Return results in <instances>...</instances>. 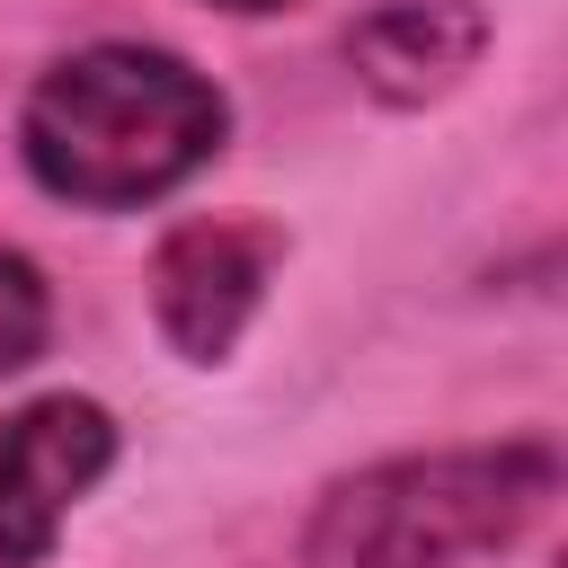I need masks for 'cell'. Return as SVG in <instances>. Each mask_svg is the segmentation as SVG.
Here are the masks:
<instances>
[{
	"label": "cell",
	"mask_w": 568,
	"mask_h": 568,
	"mask_svg": "<svg viewBox=\"0 0 568 568\" xmlns=\"http://www.w3.org/2000/svg\"><path fill=\"white\" fill-rule=\"evenodd\" d=\"M204 9H222V18H275V9H302V0H204Z\"/></svg>",
	"instance_id": "obj_7"
},
{
	"label": "cell",
	"mask_w": 568,
	"mask_h": 568,
	"mask_svg": "<svg viewBox=\"0 0 568 568\" xmlns=\"http://www.w3.org/2000/svg\"><path fill=\"white\" fill-rule=\"evenodd\" d=\"M53 346V284L27 248H0V373H27Z\"/></svg>",
	"instance_id": "obj_6"
},
{
	"label": "cell",
	"mask_w": 568,
	"mask_h": 568,
	"mask_svg": "<svg viewBox=\"0 0 568 568\" xmlns=\"http://www.w3.org/2000/svg\"><path fill=\"white\" fill-rule=\"evenodd\" d=\"M284 257H293V231L266 222V213H186V222H169L160 248H151V275H142L160 346L195 373L231 364L248 320L266 311Z\"/></svg>",
	"instance_id": "obj_3"
},
{
	"label": "cell",
	"mask_w": 568,
	"mask_h": 568,
	"mask_svg": "<svg viewBox=\"0 0 568 568\" xmlns=\"http://www.w3.org/2000/svg\"><path fill=\"white\" fill-rule=\"evenodd\" d=\"M222 142H231L222 80L142 36H98L80 53H53L18 106V160L71 213L169 204L222 160Z\"/></svg>",
	"instance_id": "obj_1"
},
{
	"label": "cell",
	"mask_w": 568,
	"mask_h": 568,
	"mask_svg": "<svg viewBox=\"0 0 568 568\" xmlns=\"http://www.w3.org/2000/svg\"><path fill=\"white\" fill-rule=\"evenodd\" d=\"M488 44H497V27L479 0H373L346 27V71L373 106L417 115V106L453 98L488 62Z\"/></svg>",
	"instance_id": "obj_5"
},
{
	"label": "cell",
	"mask_w": 568,
	"mask_h": 568,
	"mask_svg": "<svg viewBox=\"0 0 568 568\" xmlns=\"http://www.w3.org/2000/svg\"><path fill=\"white\" fill-rule=\"evenodd\" d=\"M559 506V435H488L382 453L320 479L293 568H470L515 550Z\"/></svg>",
	"instance_id": "obj_2"
},
{
	"label": "cell",
	"mask_w": 568,
	"mask_h": 568,
	"mask_svg": "<svg viewBox=\"0 0 568 568\" xmlns=\"http://www.w3.org/2000/svg\"><path fill=\"white\" fill-rule=\"evenodd\" d=\"M124 426L89 390H44L0 417V568H44L71 515L115 470Z\"/></svg>",
	"instance_id": "obj_4"
}]
</instances>
